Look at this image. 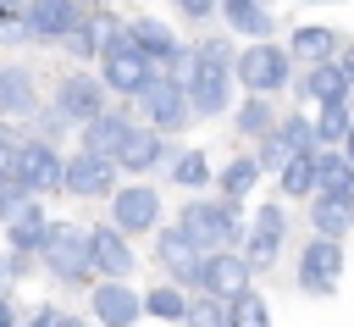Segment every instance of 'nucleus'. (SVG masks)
Listing matches in <instances>:
<instances>
[{
    "instance_id": "obj_1",
    "label": "nucleus",
    "mask_w": 354,
    "mask_h": 327,
    "mask_svg": "<svg viewBox=\"0 0 354 327\" xmlns=\"http://www.w3.org/2000/svg\"><path fill=\"white\" fill-rule=\"evenodd\" d=\"M39 255H44V266L55 272V277H66V283H77V277H88V233L83 227H72V222H55V227H44V238H39Z\"/></svg>"
},
{
    "instance_id": "obj_2",
    "label": "nucleus",
    "mask_w": 354,
    "mask_h": 327,
    "mask_svg": "<svg viewBox=\"0 0 354 327\" xmlns=\"http://www.w3.org/2000/svg\"><path fill=\"white\" fill-rule=\"evenodd\" d=\"M105 89H116V94H138L144 83H149V55L133 44V33H105Z\"/></svg>"
},
{
    "instance_id": "obj_3",
    "label": "nucleus",
    "mask_w": 354,
    "mask_h": 327,
    "mask_svg": "<svg viewBox=\"0 0 354 327\" xmlns=\"http://www.w3.org/2000/svg\"><path fill=\"white\" fill-rule=\"evenodd\" d=\"M232 72H238V83L249 89V94H277L282 83H288V50H277V44H249L243 55H232Z\"/></svg>"
},
{
    "instance_id": "obj_4",
    "label": "nucleus",
    "mask_w": 354,
    "mask_h": 327,
    "mask_svg": "<svg viewBox=\"0 0 354 327\" xmlns=\"http://www.w3.org/2000/svg\"><path fill=\"white\" fill-rule=\"evenodd\" d=\"M177 227H183V233H188V244H199V249H227V244H232V233H238L232 211H227V205H210V200L183 205V222H177Z\"/></svg>"
},
{
    "instance_id": "obj_5",
    "label": "nucleus",
    "mask_w": 354,
    "mask_h": 327,
    "mask_svg": "<svg viewBox=\"0 0 354 327\" xmlns=\"http://www.w3.org/2000/svg\"><path fill=\"white\" fill-rule=\"evenodd\" d=\"M133 100H138V105H144V116H149L155 127H166V133L188 122V94H183V83H177L171 72H166V78H155V72H149V83H144Z\"/></svg>"
},
{
    "instance_id": "obj_6",
    "label": "nucleus",
    "mask_w": 354,
    "mask_h": 327,
    "mask_svg": "<svg viewBox=\"0 0 354 327\" xmlns=\"http://www.w3.org/2000/svg\"><path fill=\"white\" fill-rule=\"evenodd\" d=\"M111 183H116V166H111V155L77 150L72 161H61V188H72L77 200H100V194H111Z\"/></svg>"
},
{
    "instance_id": "obj_7",
    "label": "nucleus",
    "mask_w": 354,
    "mask_h": 327,
    "mask_svg": "<svg viewBox=\"0 0 354 327\" xmlns=\"http://www.w3.org/2000/svg\"><path fill=\"white\" fill-rule=\"evenodd\" d=\"M260 139H266V150H260V161H254L260 172H282V161H288V155H299V150H315V127H310L304 116L271 122Z\"/></svg>"
},
{
    "instance_id": "obj_8",
    "label": "nucleus",
    "mask_w": 354,
    "mask_h": 327,
    "mask_svg": "<svg viewBox=\"0 0 354 327\" xmlns=\"http://www.w3.org/2000/svg\"><path fill=\"white\" fill-rule=\"evenodd\" d=\"M11 172H17V183H22L28 194H39V188H61V155H55L44 139H33V144H17V155H11Z\"/></svg>"
},
{
    "instance_id": "obj_9",
    "label": "nucleus",
    "mask_w": 354,
    "mask_h": 327,
    "mask_svg": "<svg viewBox=\"0 0 354 327\" xmlns=\"http://www.w3.org/2000/svg\"><path fill=\"white\" fill-rule=\"evenodd\" d=\"M337 277H343V249H337V238H310V249H304V260H299V283H304L310 294H332Z\"/></svg>"
},
{
    "instance_id": "obj_10",
    "label": "nucleus",
    "mask_w": 354,
    "mask_h": 327,
    "mask_svg": "<svg viewBox=\"0 0 354 327\" xmlns=\"http://www.w3.org/2000/svg\"><path fill=\"white\" fill-rule=\"evenodd\" d=\"M55 111H61V122H88V116H100V111H105V83L83 78V72L61 78V89H55Z\"/></svg>"
},
{
    "instance_id": "obj_11",
    "label": "nucleus",
    "mask_w": 354,
    "mask_h": 327,
    "mask_svg": "<svg viewBox=\"0 0 354 327\" xmlns=\"http://www.w3.org/2000/svg\"><path fill=\"white\" fill-rule=\"evenodd\" d=\"M183 94H188V111L221 116V111L232 105V78H227V72H210V67H194L188 83H183Z\"/></svg>"
},
{
    "instance_id": "obj_12",
    "label": "nucleus",
    "mask_w": 354,
    "mask_h": 327,
    "mask_svg": "<svg viewBox=\"0 0 354 327\" xmlns=\"http://www.w3.org/2000/svg\"><path fill=\"white\" fill-rule=\"evenodd\" d=\"M72 22H77V6L72 0H28V11H22V28L39 44H55Z\"/></svg>"
},
{
    "instance_id": "obj_13",
    "label": "nucleus",
    "mask_w": 354,
    "mask_h": 327,
    "mask_svg": "<svg viewBox=\"0 0 354 327\" xmlns=\"http://www.w3.org/2000/svg\"><path fill=\"white\" fill-rule=\"evenodd\" d=\"M111 211H116V233H144V227H155V216H160V200H155V188L133 183V188H116Z\"/></svg>"
},
{
    "instance_id": "obj_14",
    "label": "nucleus",
    "mask_w": 354,
    "mask_h": 327,
    "mask_svg": "<svg viewBox=\"0 0 354 327\" xmlns=\"http://www.w3.org/2000/svg\"><path fill=\"white\" fill-rule=\"evenodd\" d=\"M155 255H160V266H166V272H177V283H199V272H205L199 244H188V233H183V227H166V233H160V244H155Z\"/></svg>"
},
{
    "instance_id": "obj_15",
    "label": "nucleus",
    "mask_w": 354,
    "mask_h": 327,
    "mask_svg": "<svg viewBox=\"0 0 354 327\" xmlns=\"http://www.w3.org/2000/svg\"><path fill=\"white\" fill-rule=\"evenodd\" d=\"M348 89H354V83H348L343 67H332V61H310V72L299 78V100H304V105H310V100H315V105L348 100Z\"/></svg>"
},
{
    "instance_id": "obj_16",
    "label": "nucleus",
    "mask_w": 354,
    "mask_h": 327,
    "mask_svg": "<svg viewBox=\"0 0 354 327\" xmlns=\"http://www.w3.org/2000/svg\"><path fill=\"white\" fill-rule=\"evenodd\" d=\"M88 260L105 272V277H127L133 272V249L116 227H88Z\"/></svg>"
},
{
    "instance_id": "obj_17",
    "label": "nucleus",
    "mask_w": 354,
    "mask_h": 327,
    "mask_svg": "<svg viewBox=\"0 0 354 327\" xmlns=\"http://www.w3.org/2000/svg\"><path fill=\"white\" fill-rule=\"evenodd\" d=\"M199 283L210 288V299H232V294L249 288V260L243 255H210L205 272H199Z\"/></svg>"
},
{
    "instance_id": "obj_18",
    "label": "nucleus",
    "mask_w": 354,
    "mask_h": 327,
    "mask_svg": "<svg viewBox=\"0 0 354 327\" xmlns=\"http://www.w3.org/2000/svg\"><path fill=\"white\" fill-rule=\"evenodd\" d=\"M166 155V144H160V127H133L127 122V133H122V144H116V166H133V172H144V166H155Z\"/></svg>"
},
{
    "instance_id": "obj_19",
    "label": "nucleus",
    "mask_w": 354,
    "mask_h": 327,
    "mask_svg": "<svg viewBox=\"0 0 354 327\" xmlns=\"http://www.w3.org/2000/svg\"><path fill=\"white\" fill-rule=\"evenodd\" d=\"M282 233H288L282 205H266V211L254 216V233H249V266H271L277 249H282Z\"/></svg>"
},
{
    "instance_id": "obj_20",
    "label": "nucleus",
    "mask_w": 354,
    "mask_h": 327,
    "mask_svg": "<svg viewBox=\"0 0 354 327\" xmlns=\"http://www.w3.org/2000/svg\"><path fill=\"white\" fill-rule=\"evenodd\" d=\"M144 305L133 299V288L122 283V277H111V283H100L94 288V316L105 321V327H133V316H138Z\"/></svg>"
},
{
    "instance_id": "obj_21",
    "label": "nucleus",
    "mask_w": 354,
    "mask_h": 327,
    "mask_svg": "<svg viewBox=\"0 0 354 327\" xmlns=\"http://www.w3.org/2000/svg\"><path fill=\"white\" fill-rule=\"evenodd\" d=\"M315 194H337L354 205V166L343 155H321L315 150Z\"/></svg>"
},
{
    "instance_id": "obj_22",
    "label": "nucleus",
    "mask_w": 354,
    "mask_h": 327,
    "mask_svg": "<svg viewBox=\"0 0 354 327\" xmlns=\"http://www.w3.org/2000/svg\"><path fill=\"white\" fill-rule=\"evenodd\" d=\"M127 33H133V44H138L149 61H171V55H177V33H171L166 22H155V17H138Z\"/></svg>"
},
{
    "instance_id": "obj_23",
    "label": "nucleus",
    "mask_w": 354,
    "mask_h": 327,
    "mask_svg": "<svg viewBox=\"0 0 354 327\" xmlns=\"http://www.w3.org/2000/svg\"><path fill=\"white\" fill-rule=\"evenodd\" d=\"M122 133H127V116L100 111V116H88V122H83V150H94V155H116Z\"/></svg>"
},
{
    "instance_id": "obj_24",
    "label": "nucleus",
    "mask_w": 354,
    "mask_h": 327,
    "mask_svg": "<svg viewBox=\"0 0 354 327\" xmlns=\"http://www.w3.org/2000/svg\"><path fill=\"white\" fill-rule=\"evenodd\" d=\"M310 222H315V233H321V238H343V233L354 227V205H348V200H337V194H315Z\"/></svg>"
},
{
    "instance_id": "obj_25",
    "label": "nucleus",
    "mask_w": 354,
    "mask_h": 327,
    "mask_svg": "<svg viewBox=\"0 0 354 327\" xmlns=\"http://www.w3.org/2000/svg\"><path fill=\"white\" fill-rule=\"evenodd\" d=\"M44 227H50V222H44V211H39L33 200H28L22 211H11V216H6V233H11V249H17V255H22V249H39Z\"/></svg>"
},
{
    "instance_id": "obj_26",
    "label": "nucleus",
    "mask_w": 354,
    "mask_h": 327,
    "mask_svg": "<svg viewBox=\"0 0 354 327\" xmlns=\"http://www.w3.org/2000/svg\"><path fill=\"white\" fill-rule=\"evenodd\" d=\"M221 17L232 22V33H254V39L271 33V11H266V0H221Z\"/></svg>"
},
{
    "instance_id": "obj_27",
    "label": "nucleus",
    "mask_w": 354,
    "mask_h": 327,
    "mask_svg": "<svg viewBox=\"0 0 354 327\" xmlns=\"http://www.w3.org/2000/svg\"><path fill=\"white\" fill-rule=\"evenodd\" d=\"M105 33H116V22H111V17H94V22H72V28L61 33V44H66L77 61H88V55L105 44Z\"/></svg>"
},
{
    "instance_id": "obj_28",
    "label": "nucleus",
    "mask_w": 354,
    "mask_h": 327,
    "mask_svg": "<svg viewBox=\"0 0 354 327\" xmlns=\"http://www.w3.org/2000/svg\"><path fill=\"white\" fill-rule=\"evenodd\" d=\"M0 111H11V116L33 111V78H28L22 67H6V72H0Z\"/></svg>"
},
{
    "instance_id": "obj_29",
    "label": "nucleus",
    "mask_w": 354,
    "mask_h": 327,
    "mask_svg": "<svg viewBox=\"0 0 354 327\" xmlns=\"http://www.w3.org/2000/svg\"><path fill=\"white\" fill-rule=\"evenodd\" d=\"M315 188V150H299L282 161V194H310Z\"/></svg>"
},
{
    "instance_id": "obj_30",
    "label": "nucleus",
    "mask_w": 354,
    "mask_h": 327,
    "mask_svg": "<svg viewBox=\"0 0 354 327\" xmlns=\"http://www.w3.org/2000/svg\"><path fill=\"white\" fill-rule=\"evenodd\" d=\"M299 61H326L332 55V28H315V22H304L299 33H293V44H288Z\"/></svg>"
},
{
    "instance_id": "obj_31",
    "label": "nucleus",
    "mask_w": 354,
    "mask_h": 327,
    "mask_svg": "<svg viewBox=\"0 0 354 327\" xmlns=\"http://www.w3.org/2000/svg\"><path fill=\"white\" fill-rule=\"evenodd\" d=\"M227 327H271V310H266V299L260 294H232V310H227Z\"/></svg>"
},
{
    "instance_id": "obj_32",
    "label": "nucleus",
    "mask_w": 354,
    "mask_h": 327,
    "mask_svg": "<svg viewBox=\"0 0 354 327\" xmlns=\"http://www.w3.org/2000/svg\"><path fill=\"white\" fill-rule=\"evenodd\" d=\"M354 122H348V105L343 100H332V105H321V122H315V139H326V144H337L343 133H348Z\"/></svg>"
},
{
    "instance_id": "obj_33",
    "label": "nucleus",
    "mask_w": 354,
    "mask_h": 327,
    "mask_svg": "<svg viewBox=\"0 0 354 327\" xmlns=\"http://www.w3.org/2000/svg\"><path fill=\"white\" fill-rule=\"evenodd\" d=\"M138 305H144L149 316H160V321H183V305H188V299H183V288H155V294L138 299Z\"/></svg>"
},
{
    "instance_id": "obj_34",
    "label": "nucleus",
    "mask_w": 354,
    "mask_h": 327,
    "mask_svg": "<svg viewBox=\"0 0 354 327\" xmlns=\"http://www.w3.org/2000/svg\"><path fill=\"white\" fill-rule=\"evenodd\" d=\"M271 122H277V116H271V105H266V94H249V100H243V111H238V127L260 139V133H266Z\"/></svg>"
},
{
    "instance_id": "obj_35",
    "label": "nucleus",
    "mask_w": 354,
    "mask_h": 327,
    "mask_svg": "<svg viewBox=\"0 0 354 327\" xmlns=\"http://www.w3.org/2000/svg\"><path fill=\"white\" fill-rule=\"evenodd\" d=\"M166 172H171L183 188H199V183H210V161H205V155H194V150H188V155H177V166H166Z\"/></svg>"
},
{
    "instance_id": "obj_36",
    "label": "nucleus",
    "mask_w": 354,
    "mask_h": 327,
    "mask_svg": "<svg viewBox=\"0 0 354 327\" xmlns=\"http://www.w3.org/2000/svg\"><path fill=\"white\" fill-rule=\"evenodd\" d=\"M254 177H260V166H254V161H232V166H221V194H232V200H238V194H249V188H254Z\"/></svg>"
},
{
    "instance_id": "obj_37",
    "label": "nucleus",
    "mask_w": 354,
    "mask_h": 327,
    "mask_svg": "<svg viewBox=\"0 0 354 327\" xmlns=\"http://www.w3.org/2000/svg\"><path fill=\"white\" fill-rule=\"evenodd\" d=\"M194 67L232 72V50H227V39H205V44H194Z\"/></svg>"
},
{
    "instance_id": "obj_38",
    "label": "nucleus",
    "mask_w": 354,
    "mask_h": 327,
    "mask_svg": "<svg viewBox=\"0 0 354 327\" xmlns=\"http://www.w3.org/2000/svg\"><path fill=\"white\" fill-rule=\"evenodd\" d=\"M183 321H188V327H227L221 299H188V305H183Z\"/></svg>"
},
{
    "instance_id": "obj_39",
    "label": "nucleus",
    "mask_w": 354,
    "mask_h": 327,
    "mask_svg": "<svg viewBox=\"0 0 354 327\" xmlns=\"http://www.w3.org/2000/svg\"><path fill=\"white\" fill-rule=\"evenodd\" d=\"M28 200H33V194H28L22 183H17V172H0V222H6L11 211H22Z\"/></svg>"
},
{
    "instance_id": "obj_40",
    "label": "nucleus",
    "mask_w": 354,
    "mask_h": 327,
    "mask_svg": "<svg viewBox=\"0 0 354 327\" xmlns=\"http://www.w3.org/2000/svg\"><path fill=\"white\" fill-rule=\"evenodd\" d=\"M22 39H28V28H22V17H17V11H11V6L0 0V44H22Z\"/></svg>"
},
{
    "instance_id": "obj_41",
    "label": "nucleus",
    "mask_w": 354,
    "mask_h": 327,
    "mask_svg": "<svg viewBox=\"0 0 354 327\" xmlns=\"http://www.w3.org/2000/svg\"><path fill=\"white\" fill-rule=\"evenodd\" d=\"M28 327H83V321H77V316H61V310H39Z\"/></svg>"
},
{
    "instance_id": "obj_42",
    "label": "nucleus",
    "mask_w": 354,
    "mask_h": 327,
    "mask_svg": "<svg viewBox=\"0 0 354 327\" xmlns=\"http://www.w3.org/2000/svg\"><path fill=\"white\" fill-rule=\"evenodd\" d=\"M11 155H17V139L0 127V172H11Z\"/></svg>"
},
{
    "instance_id": "obj_43",
    "label": "nucleus",
    "mask_w": 354,
    "mask_h": 327,
    "mask_svg": "<svg viewBox=\"0 0 354 327\" xmlns=\"http://www.w3.org/2000/svg\"><path fill=\"white\" fill-rule=\"evenodd\" d=\"M177 6H183L188 17H210V6H216V0H177Z\"/></svg>"
},
{
    "instance_id": "obj_44",
    "label": "nucleus",
    "mask_w": 354,
    "mask_h": 327,
    "mask_svg": "<svg viewBox=\"0 0 354 327\" xmlns=\"http://www.w3.org/2000/svg\"><path fill=\"white\" fill-rule=\"evenodd\" d=\"M11 321H17V310H11V299L0 294V327H11Z\"/></svg>"
},
{
    "instance_id": "obj_45",
    "label": "nucleus",
    "mask_w": 354,
    "mask_h": 327,
    "mask_svg": "<svg viewBox=\"0 0 354 327\" xmlns=\"http://www.w3.org/2000/svg\"><path fill=\"white\" fill-rule=\"evenodd\" d=\"M343 150H348V155H343V161H348V166H354V127H348V133H343Z\"/></svg>"
},
{
    "instance_id": "obj_46",
    "label": "nucleus",
    "mask_w": 354,
    "mask_h": 327,
    "mask_svg": "<svg viewBox=\"0 0 354 327\" xmlns=\"http://www.w3.org/2000/svg\"><path fill=\"white\" fill-rule=\"evenodd\" d=\"M343 78H348V83H354V50H348V55H343Z\"/></svg>"
}]
</instances>
